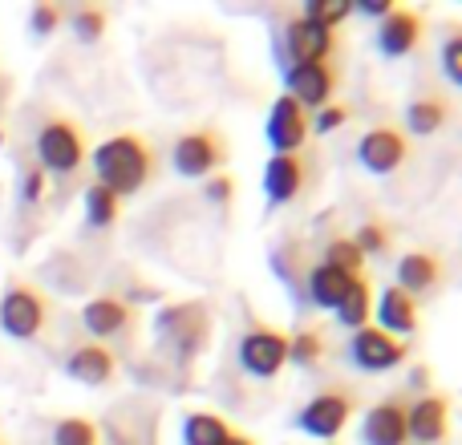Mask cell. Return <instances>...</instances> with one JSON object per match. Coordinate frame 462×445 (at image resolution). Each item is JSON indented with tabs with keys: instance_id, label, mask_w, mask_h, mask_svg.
Here are the masks:
<instances>
[{
	"instance_id": "f546056e",
	"label": "cell",
	"mask_w": 462,
	"mask_h": 445,
	"mask_svg": "<svg viewBox=\"0 0 462 445\" xmlns=\"http://www.w3.org/2000/svg\"><path fill=\"white\" fill-rule=\"evenodd\" d=\"M353 247L361 255H385L390 251V227L385 222H361L357 235H353Z\"/></svg>"
},
{
	"instance_id": "2e32d148",
	"label": "cell",
	"mask_w": 462,
	"mask_h": 445,
	"mask_svg": "<svg viewBox=\"0 0 462 445\" xmlns=\"http://www.w3.org/2000/svg\"><path fill=\"white\" fill-rule=\"evenodd\" d=\"M65 373L78 385H110L114 377H118V357H114V349H106V344H97V341L81 344V349L69 352Z\"/></svg>"
},
{
	"instance_id": "5bb4252c",
	"label": "cell",
	"mask_w": 462,
	"mask_h": 445,
	"mask_svg": "<svg viewBox=\"0 0 462 445\" xmlns=\"http://www.w3.org/2000/svg\"><path fill=\"white\" fill-rule=\"evenodd\" d=\"M284 45H288L292 65H309V61H328V57H333L337 37L328 29H320V24L304 21V16H292L288 29H284Z\"/></svg>"
},
{
	"instance_id": "83f0119b",
	"label": "cell",
	"mask_w": 462,
	"mask_h": 445,
	"mask_svg": "<svg viewBox=\"0 0 462 445\" xmlns=\"http://www.w3.org/2000/svg\"><path fill=\"white\" fill-rule=\"evenodd\" d=\"M53 445H97V425L89 417H61L53 425Z\"/></svg>"
},
{
	"instance_id": "e0dca14e",
	"label": "cell",
	"mask_w": 462,
	"mask_h": 445,
	"mask_svg": "<svg viewBox=\"0 0 462 445\" xmlns=\"http://www.w3.org/2000/svg\"><path fill=\"white\" fill-rule=\"evenodd\" d=\"M130 320H134V312H130V304L122 300V295H94V300L81 308V324H86V332L97 336V341L122 336L130 328Z\"/></svg>"
},
{
	"instance_id": "6da1fadb",
	"label": "cell",
	"mask_w": 462,
	"mask_h": 445,
	"mask_svg": "<svg viewBox=\"0 0 462 445\" xmlns=\"http://www.w3.org/2000/svg\"><path fill=\"white\" fill-rule=\"evenodd\" d=\"M97 183L110 186L118 199L138 195L154 178V146L143 134H114L94 150Z\"/></svg>"
},
{
	"instance_id": "4dcf8cb0",
	"label": "cell",
	"mask_w": 462,
	"mask_h": 445,
	"mask_svg": "<svg viewBox=\"0 0 462 445\" xmlns=\"http://www.w3.org/2000/svg\"><path fill=\"white\" fill-rule=\"evenodd\" d=\"M106 24H110V16H106L102 8H78V13H73V32H78L86 45L106 37Z\"/></svg>"
},
{
	"instance_id": "ba28073f",
	"label": "cell",
	"mask_w": 462,
	"mask_h": 445,
	"mask_svg": "<svg viewBox=\"0 0 462 445\" xmlns=\"http://www.w3.org/2000/svg\"><path fill=\"white\" fill-rule=\"evenodd\" d=\"M288 365V336L280 328H252V332L239 341V368L260 381L276 377Z\"/></svg>"
},
{
	"instance_id": "9a60e30c",
	"label": "cell",
	"mask_w": 462,
	"mask_h": 445,
	"mask_svg": "<svg viewBox=\"0 0 462 445\" xmlns=\"http://www.w3.org/2000/svg\"><path fill=\"white\" fill-rule=\"evenodd\" d=\"M418 41H422V16H418L414 8H393V13L382 16V24H377V49H382L385 57L414 53Z\"/></svg>"
},
{
	"instance_id": "d6a6232c",
	"label": "cell",
	"mask_w": 462,
	"mask_h": 445,
	"mask_svg": "<svg viewBox=\"0 0 462 445\" xmlns=\"http://www.w3.org/2000/svg\"><path fill=\"white\" fill-rule=\"evenodd\" d=\"M61 21H65L61 5H37V8H32V16H29V29L37 32V37H49V32H53Z\"/></svg>"
},
{
	"instance_id": "30bf717a",
	"label": "cell",
	"mask_w": 462,
	"mask_h": 445,
	"mask_svg": "<svg viewBox=\"0 0 462 445\" xmlns=\"http://www.w3.org/2000/svg\"><path fill=\"white\" fill-rule=\"evenodd\" d=\"M284 86H288V97L304 110H320L328 105L337 89V69L333 61H309V65H288L284 73Z\"/></svg>"
},
{
	"instance_id": "7402d4cb",
	"label": "cell",
	"mask_w": 462,
	"mask_h": 445,
	"mask_svg": "<svg viewBox=\"0 0 462 445\" xmlns=\"http://www.w3.org/2000/svg\"><path fill=\"white\" fill-rule=\"evenodd\" d=\"M450 122V102L447 97H418V102L406 105V130L418 138L439 134L442 126Z\"/></svg>"
},
{
	"instance_id": "4fadbf2b",
	"label": "cell",
	"mask_w": 462,
	"mask_h": 445,
	"mask_svg": "<svg viewBox=\"0 0 462 445\" xmlns=\"http://www.w3.org/2000/svg\"><path fill=\"white\" fill-rule=\"evenodd\" d=\"M304 178H309V170H304L300 154H272L263 167V195L272 207H284L304 191Z\"/></svg>"
},
{
	"instance_id": "1f68e13d",
	"label": "cell",
	"mask_w": 462,
	"mask_h": 445,
	"mask_svg": "<svg viewBox=\"0 0 462 445\" xmlns=\"http://www.w3.org/2000/svg\"><path fill=\"white\" fill-rule=\"evenodd\" d=\"M345 122H349V105L328 102V105H320V110H317V122H312V130H317V134H333V130H341Z\"/></svg>"
},
{
	"instance_id": "cb8c5ba5",
	"label": "cell",
	"mask_w": 462,
	"mask_h": 445,
	"mask_svg": "<svg viewBox=\"0 0 462 445\" xmlns=\"http://www.w3.org/2000/svg\"><path fill=\"white\" fill-rule=\"evenodd\" d=\"M227 433H231V425L219 413H208V409L187 413V422H183V445H224Z\"/></svg>"
},
{
	"instance_id": "ac0fdd59",
	"label": "cell",
	"mask_w": 462,
	"mask_h": 445,
	"mask_svg": "<svg viewBox=\"0 0 462 445\" xmlns=\"http://www.w3.org/2000/svg\"><path fill=\"white\" fill-rule=\"evenodd\" d=\"M439 279H442V259L439 255H430V251H410V255H402L398 259V284L393 287H402L406 295H422V292H434L439 287Z\"/></svg>"
},
{
	"instance_id": "484cf974",
	"label": "cell",
	"mask_w": 462,
	"mask_h": 445,
	"mask_svg": "<svg viewBox=\"0 0 462 445\" xmlns=\"http://www.w3.org/2000/svg\"><path fill=\"white\" fill-rule=\"evenodd\" d=\"M325 357V336L317 332V328H304V332L288 336V365H317V360Z\"/></svg>"
},
{
	"instance_id": "44dd1931",
	"label": "cell",
	"mask_w": 462,
	"mask_h": 445,
	"mask_svg": "<svg viewBox=\"0 0 462 445\" xmlns=\"http://www.w3.org/2000/svg\"><path fill=\"white\" fill-rule=\"evenodd\" d=\"M374 300H377V292H374V284H369L365 276H353L349 279V287H345V295L337 300V320H341L345 328H365L369 324V312H374Z\"/></svg>"
},
{
	"instance_id": "e575fe53",
	"label": "cell",
	"mask_w": 462,
	"mask_h": 445,
	"mask_svg": "<svg viewBox=\"0 0 462 445\" xmlns=\"http://www.w3.org/2000/svg\"><path fill=\"white\" fill-rule=\"evenodd\" d=\"M231 191H236L231 175H211V178H203V195H208L216 207H227V203H231Z\"/></svg>"
},
{
	"instance_id": "9c48e42d",
	"label": "cell",
	"mask_w": 462,
	"mask_h": 445,
	"mask_svg": "<svg viewBox=\"0 0 462 445\" xmlns=\"http://www.w3.org/2000/svg\"><path fill=\"white\" fill-rule=\"evenodd\" d=\"M406 159H410V134H402V126H374L357 142V162L369 175H393Z\"/></svg>"
},
{
	"instance_id": "7c38bea8",
	"label": "cell",
	"mask_w": 462,
	"mask_h": 445,
	"mask_svg": "<svg viewBox=\"0 0 462 445\" xmlns=\"http://www.w3.org/2000/svg\"><path fill=\"white\" fill-rule=\"evenodd\" d=\"M406 430H410V441H422V445L442 441L450 430V401L442 393L418 397L414 405H406Z\"/></svg>"
},
{
	"instance_id": "7a4b0ae2",
	"label": "cell",
	"mask_w": 462,
	"mask_h": 445,
	"mask_svg": "<svg viewBox=\"0 0 462 445\" xmlns=\"http://www.w3.org/2000/svg\"><path fill=\"white\" fill-rule=\"evenodd\" d=\"M353 413H357V389H349V385H325L317 397L296 409L292 422H296V430L309 433V438L333 441L337 433L353 422Z\"/></svg>"
},
{
	"instance_id": "74e56055",
	"label": "cell",
	"mask_w": 462,
	"mask_h": 445,
	"mask_svg": "<svg viewBox=\"0 0 462 445\" xmlns=\"http://www.w3.org/2000/svg\"><path fill=\"white\" fill-rule=\"evenodd\" d=\"M224 445H255V441H252V438H247V433H236V430H231Z\"/></svg>"
},
{
	"instance_id": "d590c367",
	"label": "cell",
	"mask_w": 462,
	"mask_h": 445,
	"mask_svg": "<svg viewBox=\"0 0 462 445\" xmlns=\"http://www.w3.org/2000/svg\"><path fill=\"white\" fill-rule=\"evenodd\" d=\"M442 69H447L450 81H462V41L458 37H447V45H442Z\"/></svg>"
},
{
	"instance_id": "277c9868",
	"label": "cell",
	"mask_w": 462,
	"mask_h": 445,
	"mask_svg": "<svg viewBox=\"0 0 462 445\" xmlns=\"http://www.w3.org/2000/svg\"><path fill=\"white\" fill-rule=\"evenodd\" d=\"M49 324V295L32 284H8L5 295H0V328L13 341H32L41 336Z\"/></svg>"
},
{
	"instance_id": "f1b7e54d",
	"label": "cell",
	"mask_w": 462,
	"mask_h": 445,
	"mask_svg": "<svg viewBox=\"0 0 462 445\" xmlns=\"http://www.w3.org/2000/svg\"><path fill=\"white\" fill-rule=\"evenodd\" d=\"M320 263L345 271V276H361V268H365V255L353 247V239H333V243L325 247V259H320Z\"/></svg>"
},
{
	"instance_id": "603a6c76",
	"label": "cell",
	"mask_w": 462,
	"mask_h": 445,
	"mask_svg": "<svg viewBox=\"0 0 462 445\" xmlns=\"http://www.w3.org/2000/svg\"><path fill=\"white\" fill-rule=\"evenodd\" d=\"M353 276H345V271L328 268V263H317V268L309 271V295L317 308H337V300L345 295V287H349Z\"/></svg>"
},
{
	"instance_id": "3957f363",
	"label": "cell",
	"mask_w": 462,
	"mask_h": 445,
	"mask_svg": "<svg viewBox=\"0 0 462 445\" xmlns=\"http://www.w3.org/2000/svg\"><path fill=\"white\" fill-rule=\"evenodd\" d=\"M37 167L45 175H73L86 167V130L73 126L69 118H53L37 130Z\"/></svg>"
},
{
	"instance_id": "d6986e66",
	"label": "cell",
	"mask_w": 462,
	"mask_h": 445,
	"mask_svg": "<svg viewBox=\"0 0 462 445\" xmlns=\"http://www.w3.org/2000/svg\"><path fill=\"white\" fill-rule=\"evenodd\" d=\"M377 320H382V332L390 336H410L418 328V300L414 295H406L402 287H385L382 295H377Z\"/></svg>"
},
{
	"instance_id": "8fae6325",
	"label": "cell",
	"mask_w": 462,
	"mask_h": 445,
	"mask_svg": "<svg viewBox=\"0 0 462 445\" xmlns=\"http://www.w3.org/2000/svg\"><path fill=\"white\" fill-rule=\"evenodd\" d=\"M361 441L365 445H410V430H406V397L393 393V397L377 401L374 409L361 422Z\"/></svg>"
},
{
	"instance_id": "4316f807",
	"label": "cell",
	"mask_w": 462,
	"mask_h": 445,
	"mask_svg": "<svg viewBox=\"0 0 462 445\" xmlns=\"http://www.w3.org/2000/svg\"><path fill=\"white\" fill-rule=\"evenodd\" d=\"M300 16L312 24H320V29L337 32V24H345L353 16V5L349 0H312V5H304Z\"/></svg>"
},
{
	"instance_id": "836d02e7",
	"label": "cell",
	"mask_w": 462,
	"mask_h": 445,
	"mask_svg": "<svg viewBox=\"0 0 462 445\" xmlns=\"http://www.w3.org/2000/svg\"><path fill=\"white\" fill-rule=\"evenodd\" d=\"M45 199V170L41 167H29L21 178V203L24 207H37V203Z\"/></svg>"
},
{
	"instance_id": "ffe728a7",
	"label": "cell",
	"mask_w": 462,
	"mask_h": 445,
	"mask_svg": "<svg viewBox=\"0 0 462 445\" xmlns=\"http://www.w3.org/2000/svg\"><path fill=\"white\" fill-rule=\"evenodd\" d=\"M162 332L175 336V344H183V352H195L208 341V316H203L199 304H183V308L162 312Z\"/></svg>"
},
{
	"instance_id": "5b68a950",
	"label": "cell",
	"mask_w": 462,
	"mask_h": 445,
	"mask_svg": "<svg viewBox=\"0 0 462 445\" xmlns=\"http://www.w3.org/2000/svg\"><path fill=\"white\" fill-rule=\"evenodd\" d=\"M175 170L183 178H211L219 175V167H224L227 159V142L219 130H187L183 138L175 142Z\"/></svg>"
},
{
	"instance_id": "8992f818",
	"label": "cell",
	"mask_w": 462,
	"mask_h": 445,
	"mask_svg": "<svg viewBox=\"0 0 462 445\" xmlns=\"http://www.w3.org/2000/svg\"><path fill=\"white\" fill-rule=\"evenodd\" d=\"M406 357H410L406 341H398V336L382 332V328H374V324L357 328L349 341V360L361 373H390V368L406 365Z\"/></svg>"
},
{
	"instance_id": "52a82bcc",
	"label": "cell",
	"mask_w": 462,
	"mask_h": 445,
	"mask_svg": "<svg viewBox=\"0 0 462 445\" xmlns=\"http://www.w3.org/2000/svg\"><path fill=\"white\" fill-rule=\"evenodd\" d=\"M309 134H312L309 110H304V105H296L288 94H280L276 102H272L268 122H263V138H268L272 154H296Z\"/></svg>"
},
{
	"instance_id": "d4e9b609",
	"label": "cell",
	"mask_w": 462,
	"mask_h": 445,
	"mask_svg": "<svg viewBox=\"0 0 462 445\" xmlns=\"http://www.w3.org/2000/svg\"><path fill=\"white\" fill-rule=\"evenodd\" d=\"M122 215V199L110 191V186H102V183H89V191H86V219H89V227H114Z\"/></svg>"
},
{
	"instance_id": "8d00e7d4",
	"label": "cell",
	"mask_w": 462,
	"mask_h": 445,
	"mask_svg": "<svg viewBox=\"0 0 462 445\" xmlns=\"http://www.w3.org/2000/svg\"><path fill=\"white\" fill-rule=\"evenodd\" d=\"M353 13H365V16H390L393 13V0H357Z\"/></svg>"
}]
</instances>
